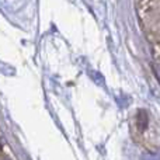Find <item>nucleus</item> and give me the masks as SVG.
<instances>
[{
    "label": "nucleus",
    "instance_id": "2",
    "mask_svg": "<svg viewBox=\"0 0 160 160\" xmlns=\"http://www.w3.org/2000/svg\"><path fill=\"white\" fill-rule=\"evenodd\" d=\"M2 160H10V159H7V158H6L4 155H3V156H2Z\"/></svg>",
    "mask_w": 160,
    "mask_h": 160
},
{
    "label": "nucleus",
    "instance_id": "1",
    "mask_svg": "<svg viewBox=\"0 0 160 160\" xmlns=\"http://www.w3.org/2000/svg\"><path fill=\"white\" fill-rule=\"evenodd\" d=\"M136 127L139 131H145V128L148 127V115L143 110H139L138 115H136Z\"/></svg>",
    "mask_w": 160,
    "mask_h": 160
}]
</instances>
